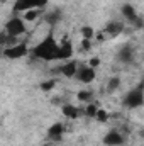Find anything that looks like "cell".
Masks as SVG:
<instances>
[{
    "label": "cell",
    "instance_id": "1",
    "mask_svg": "<svg viewBox=\"0 0 144 146\" xmlns=\"http://www.w3.org/2000/svg\"><path fill=\"white\" fill-rule=\"evenodd\" d=\"M58 51H59V44L54 39V34L49 31L48 36L44 37L37 46H34L32 54L37 60H44V61H53L58 60Z\"/></svg>",
    "mask_w": 144,
    "mask_h": 146
},
{
    "label": "cell",
    "instance_id": "2",
    "mask_svg": "<svg viewBox=\"0 0 144 146\" xmlns=\"http://www.w3.org/2000/svg\"><path fill=\"white\" fill-rule=\"evenodd\" d=\"M143 104H144V88H143V85L132 88V90L127 92V95L124 97V106L129 107V109L141 107Z\"/></svg>",
    "mask_w": 144,
    "mask_h": 146
},
{
    "label": "cell",
    "instance_id": "3",
    "mask_svg": "<svg viewBox=\"0 0 144 146\" xmlns=\"http://www.w3.org/2000/svg\"><path fill=\"white\" fill-rule=\"evenodd\" d=\"M2 54H3L5 58H9V60H19V58H24V56L29 54V48H27L24 42H19V44H15V46H7V48H3Z\"/></svg>",
    "mask_w": 144,
    "mask_h": 146
},
{
    "label": "cell",
    "instance_id": "4",
    "mask_svg": "<svg viewBox=\"0 0 144 146\" xmlns=\"http://www.w3.org/2000/svg\"><path fill=\"white\" fill-rule=\"evenodd\" d=\"M5 33L10 34V36H20L26 33V24H24V19L22 17H12L7 24H5Z\"/></svg>",
    "mask_w": 144,
    "mask_h": 146
},
{
    "label": "cell",
    "instance_id": "5",
    "mask_svg": "<svg viewBox=\"0 0 144 146\" xmlns=\"http://www.w3.org/2000/svg\"><path fill=\"white\" fill-rule=\"evenodd\" d=\"M120 12H122V15H124L126 19H129L134 26H137V27H141V26H143L141 19H139V17H137V14H136V9H134L131 3H124V5L120 7Z\"/></svg>",
    "mask_w": 144,
    "mask_h": 146
},
{
    "label": "cell",
    "instance_id": "6",
    "mask_svg": "<svg viewBox=\"0 0 144 146\" xmlns=\"http://www.w3.org/2000/svg\"><path fill=\"white\" fill-rule=\"evenodd\" d=\"M76 78H78L81 83H92V82L95 80V68H92V66H83L81 70H78Z\"/></svg>",
    "mask_w": 144,
    "mask_h": 146
},
{
    "label": "cell",
    "instance_id": "7",
    "mask_svg": "<svg viewBox=\"0 0 144 146\" xmlns=\"http://www.w3.org/2000/svg\"><path fill=\"white\" fill-rule=\"evenodd\" d=\"M73 56V46L70 39H63V42L59 44V51H58V60H70Z\"/></svg>",
    "mask_w": 144,
    "mask_h": 146
},
{
    "label": "cell",
    "instance_id": "8",
    "mask_svg": "<svg viewBox=\"0 0 144 146\" xmlns=\"http://www.w3.org/2000/svg\"><path fill=\"white\" fill-rule=\"evenodd\" d=\"M122 143H124V138L117 131H108L107 134L104 136V145H107V146H120Z\"/></svg>",
    "mask_w": 144,
    "mask_h": 146
},
{
    "label": "cell",
    "instance_id": "9",
    "mask_svg": "<svg viewBox=\"0 0 144 146\" xmlns=\"http://www.w3.org/2000/svg\"><path fill=\"white\" fill-rule=\"evenodd\" d=\"M63 134H65V126H63L61 122H54V124L48 129V136H49L51 139H54V141L61 139Z\"/></svg>",
    "mask_w": 144,
    "mask_h": 146
},
{
    "label": "cell",
    "instance_id": "10",
    "mask_svg": "<svg viewBox=\"0 0 144 146\" xmlns=\"http://www.w3.org/2000/svg\"><path fill=\"white\" fill-rule=\"evenodd\" d=\"M59 72L63 73L66 78H73V76H76V73H78V63H76V61H66V63L59 68Z\"/></svg>",
    "mask_w": 144,
    "mask_h": 146
},
{
    "label": "cell",
    "instance_id": "11",
    "mask_svg": "<svg viewBox=\"0 0 144 146\" xmlns=\"http://www.w3.org/2000/svg\"><path fill=\"white\" fill-rule=\"evenodd\" d=\"M124 31V24L122 22H117V21H112L105 26V33L110 36H119L120 33Z\"/></svg>",
    "mask_w": 144,
    "mask_h": 146
},
{
    "label": "cell",
    "instance_id": "12",
    "mask_svg": "<svg viewBox=\"0 0 144 146\" xmlns=\"http://www.w3.org/2000/svg\"><path fill=\"white\" fill-rule=\"evenodd\" d=\"M14 9L17 12H27V10L36 9V7H34V0H15Z\"/></svg>",
    "mask_w": 144,
    "mask_h": 146
},
{
    "label": "cell",
    "instance_id": "13",
    "mask_svg": "<svg viewBox=\"0 0 144 146\" xmlns=\"http://www.w3.org/2000/svg\"><path fill=\"white\" fill-rule=\"evenodd\" d=\"M132 56H134V51L131 46H122V49L119 51V60L122 63H131L132 61Z\"/></svg>",
    "mask_w": 144,
    "mask_h": 146
},
{
    "label": "cell",
    "instance_id": "14",
    "mask_svg": "<svg viewBox=\"0 0 144 146\" xmlns=\"http://www.w3.org/2000/svg\"><path fill=\"white\" fill-rule=\"evenodd\" d=\"M63 114L68 117V119H76L78 117V114H80V110L76 109L75 106H63Z\"/></svg>",
    "mask_w": 144,
    "mask_h": 146
},
{
    "label": "cell",
    "instance_id": "15",
    "mask_svg": "<svg viewBox=\"0 0 144 146\" xmlns=\"http://www.w3.org/2000/svg\"><path fill=\"white\" fill-rule=\"evenodd\" d=\"M80 33H81V39H92V37L95 36V31H93V27H90V26H83V27L80 29Z\"/></svg>",
    "mask_w": 144,
    "mask_h": 146
},
{
    "label": "cell",
    "instance_id": "16",
    "mask_svg": "<svg viewBox=\"0 0 144 146\" xmlns=\"http://www.w3.org/2000/svg\"><path fill=\"white\" fill-rule=\"evenodd\" d=\"M58 21H59V10H54V12H51V14L46 15V22H48L49 26H54Z\"/></svg>",
    "mask_w": 144,
    "mask_h": 146
},
{
    "label": "cell",
    "instance_id": "17",
    "mask_svg": "<svg viewBox=\"0 0 144 146\" xmlns=\"http://www.w3.org/2000/svg\"><path fill=\"white\" fill-rule=\"evenodd\" d=\"M39 15V10L37 9H32V10H27V12H24V21H27V22H32V21H36V17Z\"/></svg>",
    "mask_w": 144,
    "mask_h": 146
},
{
    "label": "cell",
    "instance_id": "18",
    "mask_svg": "<svg viewBox=\"0 0 144 146\" xmlns=\"http://www.w3.org/2000/svg\"><path fill=\"white\" fill-rule=\"evenodd\" d=\"M119 85H120V80H119L117 76H112V78L108 80V83H107L108 92H114V90H117V88H119Z\"/></svg>",
    "mask_w": 144,
    "mask_h": 146
},
{
    "label": "cell",
    "instance_id": "19",
    "mask_svg": "<svg viewBox=\"0 0 144 146\" xmlns=\"http://www.w3.org/2000/svg\"><path fill=\"white\" fill-rule=\"evenodd\" d=\"M97 112H98V107L95 106V104H88L87 106V109H85V114L88 115V117H97Z\"/></svg>",
    "mask_w": 144,
    "mask_h": 146
},
{
    "label": "cell",
    "instance_id": "20",
    "mask_svg": "<svg viewBox=\"0 0 144 146\" xmlns=\"http://www.w3.org/2000/svg\"><path fill=\"white\" fill-rule=\"evenodd\" d=\"M56 85V80H48V82H42L41 83V90H44V92H49L53 87Z\"/></svg>",
    "mask_w": 144,
    "mask_h": 146
},
{
    "label": "cell",
    "instance_id": "21",
    "mask_svg": "<svg viewBox=\"0 0 144 146\" xmlns=\"http://www.w3.org/2000/svg\"><path fill=\"white\" fill-rule=\"evenodd\" d=\"M98 122H107L108 121V114L105 112L104 109H98V112H97V117H95Z\"/></svg>",
    "mask_w": 144,
    "mask_h": 146
},
{
    "label": "cell",
    "instance_id": "22",
    "mask_svg": "<svg viewBox=\"0 0 144 146\" xmlns=\"http://www.w3.org/2000/svg\"><path fill=\"white\" fill-rule=\"evenodd\" d=\"M78 100H90L92 99V92H88V90H81V92H78Z\"/></svg>",
    "mask_w": 144,
    "mask_h": 146
},
{
    "label": "cell",
    "instance_id": "23",
    "mask_svg": "<svg viewBox=\"0 0 144 146\" xmlns=\"http://www.w3.org/2000/svg\"><path fill=\"white\" fill-rule=\"evenodd\" d=\"M90 48H92V39H81V49L88 51Z\"/></svg>",
    "mask_w": 144,
    "mask_h": 146
},
{
    "label": "cell",
    "instance_id": "24",
    "mask_svg": "<svg viewBox=\"0 0 144 146\" xmlns=\"http://www.w3.org/2000/svg\"><path fill=\"white\" fill-rule=\"evenodd\" d=\"M98 65H100V58H98V56H95V58H90V66H92V68H97Z\"/></svg>",
    "mask_w": 144,
    "mask_h": 146
},
{
    "label": "cell",
    "instance_id": "25",
    "mask_svg": "<svg viewBox=\"0 0 144 146\" xmlns=\"http://www.w3.org/2000/svg\"><path fill=\"white\" fill-rule=\"evenodd\" d=\"M48 3V0H34V7L36 9H39V7H44Z\"/></svg>",
    "mask_w": 144,
    "mask_h": 146
},
{
    "label": "cell",
    "instance_id": "26",
    "mask_svg": "<svg viewBox=\"0 0 144 146\" xmlns=\"http://www.w3.org/2000/svg\"><path fill=\"white\" fill-rule=\"evenodd\" d=\"M0 2H2V3H5V2H7V0H0Z\"/></svg>",
    "mask_w": 144,
    "mask_h": 146
},
{
    "label": "cell",
    "instance_id": "27",
    "mask_svg": "<svg viewBox=\"0 0 144 146\" xmlns=\"http://www.w3.org/2000/svg\"><path fill=\"white\" fill-rule=\"evenodd\" d=\"M46 146H48V145H46Z\"/></svg>",
    "mask_w": 144,
    "mask_h": 146
}]
</instances>
